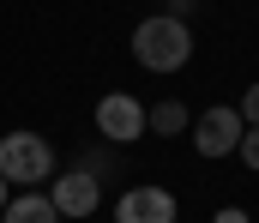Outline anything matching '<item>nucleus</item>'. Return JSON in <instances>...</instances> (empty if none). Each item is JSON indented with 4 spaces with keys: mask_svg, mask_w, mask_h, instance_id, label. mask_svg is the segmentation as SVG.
Returning a JSON list of instances; mask_svg holds the SVG:
<instances>
[{
    "mask_svg": "<svg viewBox=\"0 0 259 223\" xmlns=\"http://www.w3.org/2000/svg\"><path fill=\"white\" fill-rule=\"evenodd\" d=\"M133 61H139L145 73H181V67L193 61V24L175 18V12L139 18V30H133Z\"/></svg>",
    "mask_w": 259,
    "mask_h": 223,
    "instance_id": "obj_1",
    "label": "nucleus"
},
{
    "mask_svg": "<svg viewBox=\"0 0 259 223\" xmlns=\"http://www.w3.org/2000/svg\"><path fill=\"white\" fill-rule=\"evenodd\" d=\"M175 217H181V199L163 181H139L115 199V223H175Z\"/></svg>",
    "mask_w": 259,
    "mask_h": 223,
    "instance_id": "obj_5",
    "label": "nucleus"
},
{
    "mask_svg": "<svg viewBox=\"0 0 259 223\" xmlns=\"http://www.w3.org/2000/svg\"><path fill=\"white\" fill-rule=\"evenodd\" d=\"M241 115H235V103H211V109H199L193 115V151L205 163H223V157H235L241 145Z\"/></svg>",
    "mask_w": 259,
    "mask_h": 223,
    "instance_id": "obj_3",
    "label": "nucleus"
},
{
    "mask_svg": "<svg viewBox=\"0 0 259 223\" xmlns=\"http://www.w3.org/2000/svg\"><path fill=\"white\" fill-rule=\"evenodd\" d=\"M235 115H241V127H259V78L247 84V97H241V109H235Z\"/></svg>",
    "mask_w": 259,
    "mask_h": 223,
    "instance_id": "obj_10",
    "label": "nucleus"
},
{
    "mask_svg": "<svg viewBox=\"0 0 259 223\" xmlns=\"http://www.w3.org/2000/svg\"><path fill=\"white\" fill-rule=\"evenodd\" d=\"M6 199H12V187H6V181H0V211H6Z\"/></svg>",
    "mask_w": 259,
    "mask_h": 223,
    "instance_id": "obj_12",
    "label": "nucleus"
},
{
    "mask_svg": "<svg viewBox=\"0 0 259 223\" xmlns=\"http://www.w3.org/2000/svg\"><path fill=\"white\" fill-rule=\"evenodd\" d=\"M55 169V145L42 133H6L0 139V181L6 187H42Z\"/></svg>",
    "mask_w": 259,
    "mask_h": 223,
    "instance_id": "obj_2",
    "label": "nucleus"
},
{
    "mask_svg": "<svg viewBox=\"0 0 259 223\" xmlns=\"http://www.w3.org/2000/svg\"><path fill=\"white\" fill-rule=\"evenodd\" d=\"M235 157H241V169H253V175H259V127H247V133H241Z\"/></svg>",
    "mask_w": 259,
    "mask_h": 223,
    "instance_id": "obj_9",
    "label": "nucleus"
},
{
    "mask_svg": "<svg viewBox=\"0 0 259 223\" xmlns=\"http://www.w3.org/2000/svg\"><path fill=\"white\" fill-rule=\"evenodd\" d=\"M0 223H61V217H55L49 193H18V199H6Z\"/></svg>",
    "mask_w": 259,
    "mask_h": 223,
    "instance_id": "obj_8",
    "label": "nucleus"
},
{
    "mask_svg": "<svg viewBox=\"0 0 259 223\" xmlns=\"http://www.w3.org/2000/svg\"><path fill=\"white\" fill-rule=\"evenodd\" d=\"M193 127V109L181 103V97H157L151 109H145V133H157V139H181Z\"/></svg>",
    "mask_w": 259,
    "mask_h": 223,
    "instance_id": "obj_7",
    "label": "nucleus"
},
{
    "mask_svg": "<svg viewBox=\"0 0 259 223\" xmlns=\"http://www.w3.org/2000/svg\"><path fill=\"white\" fill-rule=\"evenodd\" d=\"M97 133H103L109 145H133V139H145V103L127 97V91L97 97Z\"/></svg>",
    "mask_w": 259,
    "mask_h": 223,
    "instance_id": "obj_6",
    "label": "nucleus"
},
{
    "mask_svg": "<svg viewBox=\"0 0 259 223\" xmlns=\"http://www.w3.org/2000/svg\"><path fill=\"white\" fill-rule=\"evenodd\" d=\"M211 223H253V217H247L241 205H223V211H217V217H211Z\"/></svg>",
    "mask_w": 259,
    "mask_h": 223,
    "instance_id": "obj_11",
    "label": "nucleus"
},
{
    "mask_svg": "<svg viewBox=\"0 0 259 223\" xmlns=\"http://www.w3.org/2000/svg\"><path fill=\"white\" fill-rule=\"evenodd\" d=\"M49 205H55V217H61V223L97 217V211H103V181H97L91 169H61V175L49 181Z\"/></svg>",
    "mask_w": 259,
    "mask_h": 223,
    "instance_id": "obj_4",
    "label": "nucleus"
}]
</instances>
